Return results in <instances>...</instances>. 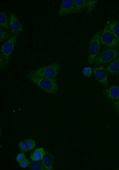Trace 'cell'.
I'll list each match as a JSON object with an SVG mask.
<instances>
[{"mask_svg":"<svg viewBox=\"0 0 119 170\" xmlns=\"http://www.w3.org/2000/svg\"><path fill=\"white\" fill-rule=\"evenodd\" d=\"M82 71L84 75L88 78H89L91 77L92 69L89 67H86L83 68Z\"/></svg>","mask_w":119,"mask_h":170,"instance_id":"obj_22","label":"cell"},{"mask_svg":"<svg viewBox=\"0 0 119 170\" xmlns=\"http://www.w3.org/2000/svg\"><path fill=\"white\" fill-rule=\"evenodd\" d=\"M119 57V49L106 47L96 57L94 63L97 65L102 66L110 63Z\"/></svg>","mask_w":119,"mask_h":170,"instance_id":"obj_3","label":"cell"},{"mask_svg":"<svg viewBox=\"0 0 119 170\" xmlns=\"http://www.w3.org/2000/svg\"><path fill=\"white\" fill-rule=\"evenodd\" d=\"M0 26L1 28L10 29L8 16L4 12L0 13Z\"/></svg>","mask_w":119,"mask_h":170,"instance_id":"obj_16","label":"cell"},{"mask_svg":"<svg viewBox=\"0 0 119 170\" xmlns=\"http://www.w3.org/2000/svg\"><path fill=\"white\" fill-rule=\"evenodd\" d=\"M114 110L119 115V100L115 101L112 103Z\"/></svg>","mask_w":119,"mask_h":170,"instance_id":"obj_24","label":"cell"},{"mask_svg":"<svg viewBox=\"0 0 119 170\" xmlns=\"http://www.w3.org/2000/svg\"><path fill=\"white\" fill-rule=\"evenodd\" d=\"M26 77L45 92L54 94L58 91L59 86L55 78H41L26 74Z\"/></svg>","mask_w":119,"mask_h":170,"instance_id":"obj_1","label":"cell"},{"mask_svg":"<svg viewBox=\"0 0 119 170\" xmlns=\"http://www.w3.org/2000/svg\"><path fill=\"white\" fill-rule=\"evenodd\" d=\"M106 23L119 43V22L115 20H107Z\"/></svg>","mask_w":119,"mask_h":170,"instance_id":"obj_12","label":"cell"},{"mask_svg":"<svg viewBox=\"0 0 119 170\" xmlns=\"http://www.w3.org/2000/svg\"><path fill=\"white\" fill-rule=\"evenodd\" d=\"M19 163V165L22 168H25L27 167L30 163V161L26 158L20 162Z\"/></svg>","mask_w":119,"mask_h":170,"instance_id":"obj_23","label":"cell"},{"mask_svg":"<svg viewBox=\"0 0 119 170\" xmlns=\"http://www.w3.org/2000/svg\"><path fill=\"white\" fill-rule=\"evenodd\" d=\"M100 39L101 43L107 47L117 48L119 43L115 37L106 23L102 30Z\"/></svg>","mask_w":119,"mask_h":170,"instance_id":"obj_6","label":"cell"},{"mask_svg":"<svg viewBox=\"0 0 119 170\" xmlns=\"http://www.w3.org/2000/svg\"><path fill=\"white\" fill-rule=\"evenodd\" d=\"M74 8V0H63L61 3L58 14L63 16L70 13H72Z\"/></svg>","mask_w":119,"mask_h":170,"instance_id":"obj_9","label":"cell"},{"mask_svg":"<svg viewBox=\"0 0 119 170\" xmlns=\"http://www.w3.org/2000/svg\"><path fill=\"white\" fill-rule=\"evenodd\" d=\"M0 41L2 42L8 39L10 36V33L9 31L5 30L4 28L0 27Z\"/></svg>","mask_w":119,"mask_h":170,"instance_id":"obj_19","label":"cell"},{"mask_svg":"<svg viewBox=\"0 0 119 170\" xmlns=\"http://www.w3.org/2000/svg\"><path fill=\"white\" fill-rule=\"evenodd\" d=\"M105 69L109 74L115 75L119 74V57L115 59L106 67Z\"/></svg>","mask_w":119,"mask_h":170,"instance_id":"obj_13","label":"cell"},{"mask_svg":"<svg viewBox=\"0 0 119 170\" xmlns=\"http://www.w3.org/2000/svg\"><path fill=\"white\" fill-rule=\"evenodd\" d=\"M3 66V60L1 54H0V67Z\"/></svg>","mask_w":119,"mask_h":170,"instance_id":"obj_26","label":"cell"},{"mask_svg":"<svg viewBox=\"0 0 119 170\" xmlns=\"http://www.w3.org/2000/svg\"><path fill=\"white\" fill-rule=\"evenodd\" d=\"M102 29L100 30L90 38L89 42L87 64L91 65L94 63L95 59L100 50L101 41L100 36Z\"/></svg>","mask_w":119,"mask_h":170,"instance_id":"obj_4","label":"cell"},{"mask_svg":"<svg viewBox=\"0 0 119 170\" xmlns=\"http://www.w3.org/2000/svg\"><path fill=\"white\" fill-rule=\"evenodd\" d=\"M29 166L32 170H45L42 161L40 160H32L30 161Z\"/></svg>","mask_w":119,"mask_h":170,"instance_id":"obj_17","label":"cell"},{"mask_svg":"<svg viewBox=\"0 0 119 170\" xmlns=\"http://www.w3.org/2000/svg\"><path fill=\"white\" fill-rule=\"evenodd\" d=\"M18 145L20 149L23 152H28L30 151L27 147L24 140L20 141L18 143Z\"/></svg>","mask_w":119,"mask_h":170,"instance_id":"obj_20","label":"cell"},{"mask_svg":"<svg viewBox=\"0 0 119 170\" xmlns=\"http://www.w3.org/2000/svg\"><path fill=\"white\" fill-rule=\"evenodd\" d=\"M87 0H74V8L72 13H82L87 8Z\"/></svg>","mask_w":119,"mask_h":170,"instance_id":"obj_14","label":"cell"},{"mask_svg":"<svg viewBox=\"0 0 119 170\" xmlns=\"http://www.w3.org/2000/svg\"><path fill=\"white\" fill-rule=\"evenodd\" d=\"M9 24L11 34H15L18 32H22V25L15 14L12 13H9Z\"/></svg>","mask_w":119,"mask_h":170,"instance_id":"obj_8","label":"cell"},{"mask_svg":"<svg viewBox=\"0 0 119 170\" xmlns=\"http://www.w3.org/2000/svg\"><path fill=\"white\" fill-rule=\"evenodd\" d=\"M24 140L27 147L30 150L35 147L36 143L34 140L31 139H26Z\"/></svg>","mask_w":119,"mask_h":170,"instance_id":"obj_21","label":"cell"},{"mask_svg":"<svg viewBox=\"0 0 119 170\" xmlns=\"http://www.w3.org/2000/svg\"><path fill=\"white\" fill-rule=\"evenodd\" d=\"M60 67V63H54L44 65L37 69L31 70L29 74L37 77L56 79Z\"/></svg>","mask_w":119,"mask_h":170,"instance_id":"obj_2","label":"cell"},{"mask_svg":"<svg viewBox=\"0 0 119 170\" xmlns=\"http://www.w3.org/2000/svg\"><path fill=\"white\" fill-rule=\"evenodd\" d=\"M41 160L45 170L53 169L54 158L51 152L48 151L45 152Z\"/></svg>","mask_w":119,"mask_h":170,"instance_id":"obj_11","label":"cell"},{"mask_svg":"<svg viewBox=\"0 0 119 170\" xmlns=\"http://www.w3.org/2000/svg\"><path fill=\"white\" fill-rule=\"evenodd\" d=\"M45 152L43 148H37L30 153V158L32 160H40L42 159Z\"/></svg>","mask_w":119,"mask_h":170,"instance_id":"obj_15","label":"cell"},{"mask_svg":"<svg viewBox=\"0 0 119 170\" xmlns=\"http://www.w3.org/2000/svg\"><path fill=\"white\" fill-rule=\"evenodd\" d=\"M98 1L97 0H87L86 9L87 15L90 14L92 12Z\"/></svg>","mask_w":119,"mask_h":170,"instance_id":"obj_18","label":"cell"},{"mask_svg":"<svg viewBox=\"0 0 119 170\" xmlns=\"http://www.w3.org/2000/svg\"><path fill=\"white\" fill-rule=\"evenodd\" d=\"M26 158L25 154L23 152L20 153L18 154L16 157V160L20 162Z\"/></svg>","mask_w":119,"mask_h":170,"instance_id":"obj_25","label":"cell"},{"mask_svg":"<svg viewBox=\"0 0 119 170\" xmlns=\"http://www.w3.org/2000/svg\"><path fill=\"white\" fill-rule=\"evenodd\" d=\"M94 76L97 81L105 87L109 85V74L103 66L93 68Z\"/></svg>","mask_w":119,"mask_h":170,"instance_id":"obj_7","label":"cell"},{"mask_svg":"<svg viewBox=\"0 0 119 170\" xmlns=\"http://www.w3.org/2000/svg\"><path fill=\"white\" fill-rule=\"evenodd\" d=\"M18 34L15 33L10 37L0 47L1 53L3 60L4 67H7L10 61Z\"/></svg>","mask_w":119,"mask_h":170,"instance_id":"obj_5","label":"cell"},{"mask_svg":"<svg viewBox=\"0 0 119 170\" xmlns=\"http://www.w3.org/2000/svg\"><path fill=\"white\" fill-rule=\"evenodd\" d=\"M104 93L106 97L111 101L119 99V86L113 85L104 90Z\"/></svg>","mask_w":119,"mask_h":170,"instance_id":"obj_10","label":"cell"}]
</instances>
